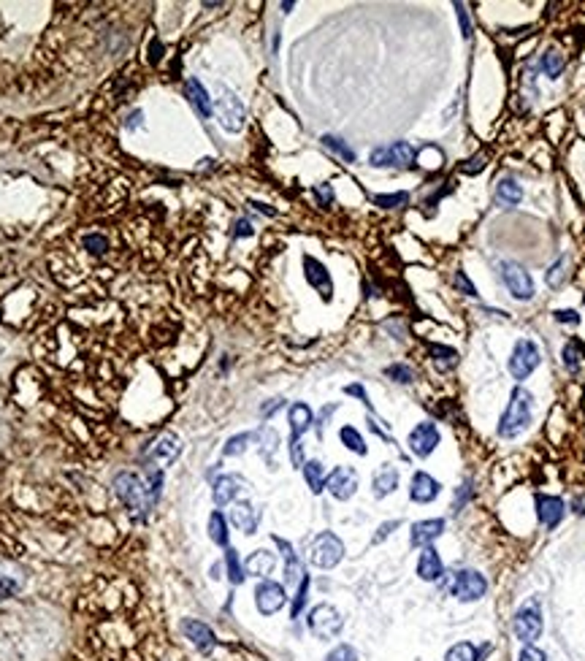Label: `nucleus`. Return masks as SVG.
I'll return each instance as SVG.
<instances>
[{
  "mask_svg": "<svg viewBox=\"0 0 585 661\" xmlns=\"http://www.w3.org/2000/svg\"><path fill=\"white\" fill-rule=\"evenodd\" d=\"M534 417V396L526 390L523 385H518L509 396V404L504 409V415L499 420V436L501 439H515L521 431L528 429Z\"/></svg>",
  "mask_w": 585,
  "mask_h": 661,
  "instance_id": "1",
  "label": "nucleus"
},
{
  "mask_svg": "<svg viewBox=\"0 0 585 661\" xmlns=\"http://www.w3.org/2000/svg\"><path fill=\"white\" fill-rule=\"evenodd\" d=\"M114 491L120 496V502L127 507L133 521H147L149 507H152V499H149V491H147V485L141 482L139 477L133 475V472H120V475L114 477Z\"/></svg>",
  "mask_w": 585,
  "mask_h": 661,
  "instance_id": "2",
  "label": "nucleus"
},
{
  "mask_svg": "<svg viewBox=\"0 0 585 661\" xmlns=\"http://www.w3.org/2000/svg\"><path fill=\"white\" fill-rule=\"evenodd\" d=\"M215 111H217V120H220V125L228 130V133H239L242 128H244V120H246V111H244V103L236 98V93L233 90H228L225 84H217L215 87Z\"/></svg>",
  "mask_w": 585,
  "mask_h": 661,
  "instance_id": "3",
  "label": "nucleus"
},
{
  "mask_svg": "<svg viewBox=\"0 0 585 661\" xmlns=\"http://www.w3.org/2000/svg\"><path fill=\"white\" fill-rule=\"evenodd\" d=\"M309 631L317 637V640H336L344 629V618L341 613L334 607V604H317L309 610Z\"/></svg>",
  "mask_w": 585,
  "mask_h": 661,
  "instance_id": "4",
  "label": "nucleus"
},
{
  "mask_svg": "<svg viewBox=\"0 0 585 661\" xmlns=\"http://www.w3.org/2000/svg\"><path fill=\"white\" fill-rule=\"evenodd\" d=\"M344 558V542L334 531L317 534L309 548V561L317 569H334Z\"/></svg>",
  "mask_w": 585,
  "mask_h": 661,
  "instance_id": "5",
  "label": "nucleus"
},
{
  "mask_svg": "<svg viewBox=\"0 0 585 661\" xmlns=\"http://www.w3.org/2000/svg\"><path fill=\"white\" fill-rule=\"evenodd\" d=\"M488 594V580L477 569H461L450 580V597L458 601H477Z\"/></svg>",
  "mask_w": 585,
  "mask_h": 661,
  "instance_id": "6",
  "label": "nucleus"
},
{
  "mask_svg": "<svg viewBox=\"0 0 585 661\" xmlns=\"http://www.w3.org/2000/svg\"><path fill=\"white\" fill-rule=\"evenodd\" d=\"M417 160L415 149L407 141H393L387 147H377L369 154V163L377 169H412Z\"/></svg>",
  "mask_w": 585,
  "mask_h": 661,
  "instance_id": "7",
  "label": "nucleus"
},
{
  "mask_svg": "<svg viewBox=\"0 0 585 661\" xmlns=\"http://www.w3.org/2000/svg\"><path fill=\"white\" fill-rule=\"evenodd\" d=\"M539 363H542L539 347L531 339H521V341L512 347V355H509V374H512L518 383H523V380H528V377L537 371Z\"/></svg>",
  "mask_w": 585,
  "mask_h": 661,
  "instance_id": "8",
  "label": "nucleus"
},
{
  "mask_svg": "<svg viewBox=\"0 0 585 661\" xmlns=\"http://www.w3.org/2000/svg\"><path fill=\"white\" fill-rule=\"evenodd\" d=\"M542 629H545V621H542V613H539V604L531 601L521 607L515 618H512V631L515 637L521 640V645H534L539 637H542Z\"/></svg>",
  "mask_w": 585,
  "mask_h": 661,
  "instance_id": "9",
  "label": "nucleus"
},
{
  "mask_svg": "<svg viewBox=\"0 0 585 661\" xmlns=\"http://www.w3.org/2000/svg\"><path fill=\"white\" fill-rule=\"evenodd\" d=\"M499 271H501V279H504L507 290L512 293V298H518V301H531L534 298V279L521 263L501 261Z\"/></svg>",
  "mask_w": 585,
  "mask_h": 661,
  "instance_id": "10",
  "label": "nucleus"
},
{
  "mask_svg": "<svg viewBox=\"0 0 585 661\" xmlns=\"http://www.w3.org/2000/svg\"><path fill=\"white\" fill-rule=\"evenodd\" d=\"M288 604V591L285 585L274 583V580H263L255 588V607L261 615H274Z\"/></svg>",
  "mask_w": 585,
  "mask_h": 661,
  "instance_id": "11",
  "label": "nucleus"
},
{
  "mask_svg": "<svg viewBox=\"0 0 585 661\" xmlns=\"http://www.w3.org/2000/svg\"><path fill=\"white\" fill-rule=\"evenodd\" d=\"M325 488H328V493L334 499L347 502L358 491V472H355L353 466H336L331 475L325 477Z\"/></svg>",
  "mask_w": 585,
  "mask_h": 661,
  "instance_id": "12",
  "label": "nucleus"
},
{
  "mask_svg": "<svg viewBox=\"0 0 585 661\" xmlns=\"http://www.w3.org/2000/svg\"><path fill=\"white\" fill-rule=\"evenodd\" d=\"M409 450L415 453L417 458H428L433 450H436V445H439V429L433 426L431 420H426V423H417L415 429L409 431Z\"/></svg>",
  "mask_w": 585,
  "mask_h": 661,
  "instance_id": "13",
  "label": "nucleus"
},
{
  "mask_svg": "<svg viewBox=\"0 0 585 661\" xmlns=\"http://www.w3.org/2000/svg\"><path fill=\"white\" fill-rule=\"evenodd\" d=\"M442 493V482L431 477L428 472H415L412 482H409V499L417 504H431L433 499Z\"/></svg>",
  "mask_w": 585,
  "mask_h": 661,
  "instance_id": "14",
  "label": "nucleus"
},
{
  "mask_svg": "<svg viewBox=\"0 0 585 661\" xmlns=\"http://www.w3.org/2000/svg\"><path fill=\"white\" fill-rule=\"evenodd\" d=\"M445 526H447L445 518H428V521L412 523V531H409V545H412V548H428L433 539L442 537Z\"/></svg>",
  "mask_w": 585,
  "mask_h": 661,
  "instance_id": "15",
  "label": "nucleus"
},
{
  "mask_svg": "<svg viewBox=\"0 0 585 661\" xmlns=\"http://www.w3.org/2000/svg\"><path fill=\"white\" fill-rule=\"evenodd\" d=\"M304 274H307V282L314 288V290L323 295L325 301L334 295V282H331V274H328V269H325L320 261H314V258H304Z\"/></svg>",
  "mask_w": 585,
  "mask_h": 661,
  "instance_id": "16",
  "label": "nucleus"
},
{
  "mask_svg": "<svg viewBox=\"0 0 585 661\" xmlns=\"http://www.w3.org/2000/svg\"><path fill=\"white\" fill-rule=\"evenodd\" d=\"M564 512H567L564 499H558V496H542V493L537 496V515H539V523H542L545 529H555L558 523L564 521Z\"/></svg>",
  "mask_w": 585,
  "mask_h": 661,
  "instance_id": "17",
  "label": "nucleus"
},
{
  "mask_svg": "<svg viewBox=\"0 0 585 661\" xmlns=\"http://www.w3.org/2000/svg\"><path fill=\"white\" fill-rule=\"evenodd\" d=\"M182 631H185V637L190 640V643H193V645L198 648L200 653H209V650L217 645L215 631L209 629L206 623L195 621V618H187V621H182Z\"/></svg>",
  "mask_w": 585,
  "mask_h": 661,
  "instance_id": "18",
  "label": "nucleus"
},
{
  "mask_svg": "<svg viewBox=\"0 0 585 661\" xmlns=\"http://www.w3.org/2000/svg\"><path fill=\"white\" fill-rule=\"evenodd\" d=\"M442 575H445V564L436 553V548L433 545L423 548V553L417 558V577L426 583H436V580H442Z\"/></svg>",
  "mask_w": 585,
  "mask_h": 661,
  "instance_id": "19",
  "label": "nucleus"
},
{
  "mask_svg": "<svg viewBox=\"0 0 585 661\" xmlns=\"http://www.w3.org/2000/svg\"><path fill=\"white\" fill-rule=\"evenodd\" d=\"M231 523L239 531H244V534H255L258 523H261V509H255L249 502H233Z\"/></svg>",
  "mask_w": 585,
  "mask_h": 661,
  "instance_id": "20",
  "label": "nucleus"
},
{
  "mask_svg": "<svg viewBox=\"0 0 585 661\" xmlns=\"http://www.w3.org/2000/svg\"><path fill=\"white\" fill-rule=\"evenodd\" d=\"M242 485H244V480L239 475H222L215 480V485H212V499H215L217 507H225V504H231L233 499H236V493L242 491Z\"/></svg>",
  "mask_w": 585,
  "mask_h": 661,
  "instance_id": "21",
  "label": "nucleus"
},
{
  "mask_svg": "<svg viewBox=\"0 0 585 661\" xmlns=\"http://www.w3.org/2000/svg\"><path fill=\"white\" fill-rule=\"evenodd\" d=\"M288 423H290V436H298V439H301V436L312 429V423H314V415H312L309 404L295 401L290 409H288Z\"/></svg>",
  "mask_w": 585,
  "mask_h": 661,
  "instance_id": "22",
  "label": "nucleus"
},
{
  "mask_svg": "<svg viewBox=\"0 0 585 661\" xmlns=\"http://www.w3.org/2000/svg\"><path fill=\"white\" fill-rule=\"evenodd\" d=\"M274 542H277L279 550H282V555H285V583H288V585H298V583H301V577H304V567H301L298 555L292 553V545H290V542H285L282 537H274Z\"/></svg>",
  "mask_w": 585,
  "mask_h": 661,
  "instance_id": "23",
  "label": "nucleus"
},
{
  "mask_svg": "<svg viewBox=\"0 0 585 661\" xmlns=\"http://www.w3.org/2000/svg\"><path fill=\"white\" fill-rule=\"evenodd\" d=\"M182 456V439L176 434H163L157 439V445L152 447V458L163 463H174Z\"/></svg>",
  "mask_w": 585,
  "mask_h": 661,
  "instance_id": "24",
  "label": "nucleus"
},
{
  "mask_svg": "<svg viewBox=\"0 0 585 661\" xmlns=\"http://www.w3.org/2000/svg\"><path fill=\"white\" fill-rule=\"evenodd\" d=\"M277 567V555L268 553V550H255V553L246 558L244 572L246 575H255V577H268Z\"/></svg>",
  "mask_w": 585,
  "mask_h": 661,
  "instance_id": "25",
  "label": "nucleus"
},
{
  "mask_svg": "<svg viewBox=\"0 0 585 661\" xmlns=\"http://www.w3.org/2000/svg\"><path fill=\"white\" fill-rule=\"evenodd\" d=\"M187 98H190V103L195 106V111L203 120L212 117V98L203 90V84H200L198 79H187Z\"/></svg>",
  "mask_w": 585,
  "mask_h": 661,
  "instance_id": "26",
  "label": "nucleus"
},
{
  "mask_svg": "<svg viewBox=\"0 0 585 661\" xmlns=\"http://www.w3.org/2000/svg\"><path fill=\"white\" fill-rule=\"evenodd\" d=\"M371 488H374V496H377V499L390 496V493L399 488V469H393V466H382V469L374 475Z\"/></svg>",
  "mask_w": 585,
  "mask_h": 661,
  "instance_id": "27",
  "label": "nucleus"
},
{
  "mask_svg": "<svg viewBox=\"0 0 585 661\" xmlns=\"http://www.w3.org/2000/svg\"><path fill=\"white\" fill-rule=\"evenodd\" d=\"M496 198L501 206H518L523 200V187L515 179H499L496 182Z\"/></svg>",
  "mask_w": 585,
  "mask_h": 661,
  "instance_id": "28",
  "label": "nucleus"
},
{
  "mask_svg": "<svg viewBox=\"0 0 585 661\" xmlns=\"http://www.w3.org/2000/svg\"><path fill=\"white\" fill-rule=\"evenodd\" d=\"M255 439L261 442V456L266 458V463L274 469V463H277L274 461V456H277V450H279V434L274 429H268V426H266V429H261L258 434H255Z\"/></svg>",
  "mask_w": 585,
  "mask_h": 661,
  "instance_id": "29",
  "label": "nucleus"
},
{
  "mask_svg": "<svg viewBox=\"0 0 585 661\" xmlns=\"http://www.w3.org/2000/svg\"><path fill=\"white\" fill-rule=\"evenodd\" d=\"M304 480H307L309 491L323 493L325 491V469L320 461H307L304 463Z\"/></svg>",
  "mask_w": 585,
  "mask_h": 661,
  "instance_id": "30",
  "label": "nucleus"
},
{
  "mask_svg": "<svg viewBox=\"0 0 585 661\" xmlns=\"http://www.w3.org/2000/svg\"><path fill=\"white\" fill-rule=\"evenodd\" d=\"M209 537L220 548H228V521L222 512H212L209 515Z\"/></svg>",
  "mask_w": 585,
  "mask_h": 661,
  "instance_id": "31",
  "label": "nucleus"
},
{
  "mask_svg": "<svg viewBox=\"0 0 585 661\" xmlns=\"http://www.w3.org/2000/svg\"><path fill=\"white\" fill-rule=\"evenodd\" d=\"M488 650V648H485ZM482 650V653H485ZM482 653H479L477 645H472V643H458V645H453L450 650H447L445 661H482Z\"/></svg>",
  "mask_w": 585,
  "mask_h": 661,
  "instance_id": "32",
  "label": "nucleus"
},
{
  "mask_svg": "<svg viewBox=\"0 0 585 661\" xmlns=\"http://www.w3.org/2000/svg\"><path fill=\"white\" fill-rule=\"evenodd\" d=\"M339 439H341V445L347 447V450H353V453H358V456H366V453H369L363 436H360L358 429H353V426H344V429L339 431Z\"/></svg>",
  "mask_w": 585,
  "mask_h": 661,
  "instance_id": "33",
  "label": "nucleus"
},
{
  "mask_svg": "<svg viewBox=\"0 0 585 661\" xmlns=\"http://www.w3.org/2000/svg\"><path fill=\"white\" fill-rule=\"evenodd\" d=\"M564 57L555 52V49H550V52H545L542 55V71H545V77H550V79H558L561 74H564Z\"/></svg>",
  "mask_w": 585,
  "mask_h": 661,
  "instance_id": "34",
  "label": "nucleus"
},
{
  "mask_svg": "<svg viewBox=\"0 0 585 661\" xmlns=\"http://www.w3.org/2000/svg\"><path fill=\"white\" fill-rule=\"evenodd\" d=\"M567 269H569V261H567V255H561V258H558V261H555L553 266L547 269L545 282H547L550 288H561V285H564V279H567V274H569Z\"/></svg>",
  "mask_w": 585,
  "mask_h": 661,
  "instance_id": "35",
  "label": "nucleus"
},
{
  "mask_svg": "<svg viewBox=\"0 0 585 661\" xmlns=\"http://www.w3.org/2000/svg\"><path fill=\"white\" fill-rule=\"evenodd\" d=\"M225 567H228V577H231L233 585H242L244 583V567H242V561H239V553L233 550V548H228L225 550Z\"/></svg>",
  "mask_w": 585,
  "mask_h": 661,
  "instance_id": "36",
  "label": "nucleus"
},
{
  "mask_svg": "<svg viewBox=\"0 0 585 661\" xmlns=\"http://www.w3.org/2000/svg\"><path fill=\"white\" fill-rule=\"evenodd\" d=\"M320 141H323L325 149H331L334 154H339L344 163H355V152H353V149H350V147H347V144H344L341 139H336V136H328V133H325V136H323Z\"/></svg>",
  "mask_w": 585,
  "mask_h": 661,
  "instance_id": "37",
  "label": "nucleus"
},
{
  "mask_svg": "<svg viewBox=\"0 0 585 661\" xmlns=\"http://www.w3.org/2000/svg\"><path fill=\"white\" fill-rule=\"evenodd\" d=\"M255 439V434H236V436H231L228 439V445L222 447V453L225 456H242V453H246V447H249V442Z\"/></svg>",
  "mask_w": 585,
  "mask_h": 661,
  "instance_id": "38",
  "label": "nucleus"
},
{
  "mask_svg": "<svg viewBox=\"0 0 585 661\" xmlns=\"http://www.w3.org/2000/svg\"><path fill=\"white\" fill-rule=\"evenodd\" d=\"M374 203L382 206V209H399V206H407L409 203V193H385V196H374Z\"/></svg>",
  "mask_w": 585,
  "mask_h": 661,
  "instance_id": "39",
  "label": "nucleus"
},
{
  "mask_svg": "<svg viewBox=\"0 0 585 661\" xmlns=\"http://www.w3.org/2000/svg\"><path fill=\"white\" fill-rule=\"evenodd\" d=\"M307 597H309V575H304L301 583H298V594H295V599H292L290 618H298V615H301L304 604H307Z\"/></svg>",
  "mask_w": 585,
  "mask_h": 661,
  "instance_id": "40",
  "label": "nucleus"
},
{
  "mask_svg": "<svg viewBox=\"0 0 585 661\" xmlns=\"http://www.w3.org/2000/svg\"><path fill=\"white\" fill-rule=\"evenodd\" d=\"M385 374L390 377V380H396V383H401V385H409L412 380H415V371L409 369V366H404V363H393V366H387Z\"/></svg>",
  "mask_w": 585,
  "mask_h": 661,
  "instance_id": "41",
  "label": "nucleus"
},
{
  "mask_svg": "<svg viewBox=\"0 0 585 661\" xmlns=\"http://www.w3.org/2000/svg\"><path fill=\"white\" fill-rule=\"evenodd\" d=\"M561 355H564V366H567V371H569V374H577V369H580V353H577L574 341H569Z\"/></svg>",
  "mask_w": 585,
  "mask_h": 661,
  "instance_id": "42",
  "label": "nucleus"
},
{
  "mask_svg": "<svg viewBox=\"0 0 585 661\" xmlns=\"http://www.w3.org/2000/svg\"><path fill=\"white\" fill-rule=\"evenodd\" d=\"M325 661H358V650L353 645H336L325 656Z\"/></svg>",
  "mask_w": 585,
  "mask_h": 661,
  "instance_id": "43",
  "label": "nucleus"
},
{
  "mask_svg": "<svg viewBox=\"0 0 585 661\" xmlns=\"http://www.w3.org/2000/svg\"><path fill=\"white\" fill-rule=\"evenodd\" d=\"M453 285H455L458 293H463V295H477L475 285H472V279L466 277V271H463V269H458V271L453 274Z\"/></svg>",
  "mask_w": 585,
  "mask_h": 661,
  "instance_id": "44",
  "label": "nucleus"
},
{
  "mask_svg": "<svg viewBox=\"0 0 585 661\" xmlns=\"http://www.w3.org/2000/svg\"><path fill=\"white\" fill-rule=\"evenodd\" d=\"M290 463L295 466V469H304V445H301V439L298 436H290Z\"/></svg>",
  "mask_w": 585,
  "mask_h": 661,
  "instance_id": "45",
  "label": "nucleus"
},
{
  "mask_svg": "<svg viewBox=\"0 0 585 661\" xmlns=\"http://www.w3.org/2000/svg\"><path fill=\"white\" fill-rule=\"evenodd\" d=\"M81 242H84V247H87L90 252H95V255H101V252H106V249H108V242L103 239V236H98V233H90V236H84Z\"/></svg>",
  "mask_w": 585,
  "mask_h": 661,
  "instance_id": "46",
  "label": "nucleus"
},
{
  "mask_svg": "<svg viewBox=\"0 0 585 661\" xmlns=\"http://www.w3.org/2000/svg\"><path fill=\"white\" fill-rule=\"evenodd\" d=\"M485 163H488V157L485 154H475V157H469L466 163L461 166L463 174H469V176H475V174H479V171L485 169Z\"/></svg>",
  "mask_w": 585,
  "mask_h": 661,
  "instance_id": "47",
  "label": "nucleus"
},
{
  "mask_svg": "<svg viewBox=\"0 0 585 661\" xmlns=\"http://www.w3.org/2000/svg\"><path fill=\"white\" fill-rule=\"evenodd\" d=\"M469 496H472V482L466 480L461 485V491H455V502H453V512H461L463 507H466V502H469Z\"/></svg>",
  "mask_w": 585,
  "mask_h": 661,
  "instance_id": "48",
  "label": "nucleus"
},
{
  "mask_svg": "<svg viewBox=\"0 0 585 661\" xmlns=\"http://www.w3.org/2000/svg\"><path fill=\"white\" fill-rule=\"evenodd\" d=\"M314 198H317V203H320L323 209H328V206L334 203V187H331V185H317V187H314Z\"/></svg>",
  "mask_w": 585,
  "mask_h": 661,
  "instance_id": "49",
  "label": "nucleus"
},
{
  "mask_svg": "<svg viewBox=\"0 0 585 661\" xmlns=\"http://www.w3.org/2000/svg\"><path fill=\"white\" fill-rule=\"evenodd\" d=\"M518 661H547V656L534 645H523L521 653H518Z\"/></svg>",
  "mask_w": 585,
  "mask_h": 661,
  "instance_id": "50",
  "label": "nucleus"
},
{
  "mask_svg": "<svg viewBox=\"0 0 585 661\" xmlns=\"http://www.w3.org/2000/svg\"><path fill=\"white\" fill-rule=\"evenodd\" d=\"M399 526H401V521H387V523H382V526H380V531L374 534V539H371V542H374V545H380V542H382L385 537H390V534H393V531H396Z\"/></svg>",
  "mask_w": 585,
  "mask_h": 661,
  "instance_id": "51",
  "label": "nucleus"
},
{
  "mask_svg": "<svg viewBox=\"0 0 585 661\" xmlns=\"http://www.w3.org/2000/svg\"><path fill=\"white\" fill-rule=\"evenodd\" d=\"M553 315H555V320H558V323H569V325L580 323V315H577L574 309H555Z\"/></svg>",
  "mask_w": 585,
  "mask_h": 661,
  "instance_id": "52",
  "label": "nucleus"
},
{
  "mask_svg": "<svg viewBox=\"0 0 585 661\" xmlns=\"http://www.w3.org/2000/svg\"><path fill=\"white\" fill-rule=\"evenodd\" d=\"M455 14H458V22H461L463 38H469V35H472V28H469V16H466V6H463V3H455Z\"/></svg>",
  "mask_w": 585,
  "mask_h": 661,
  "instance_id": "53",
  "label": "nucleus"
},
{
  "mask_svg": "<svg viewBox=\"0 0 585 661\" xmlns=\"http://www.w3.org/2000/svg\"><path fill=\"white\" fill-rule=\"evenodd\" d=\"M344 393H347V396H358L366 407H371V401H369V396H366V390H363V385H347V388H344Z\"/></svg>",
  "mask_w": 585,
  "mask_h": 661,
  "instance_id": "54",
  "label": "nucleus"
},
{
  "mask_svg": "<svg viewBox=\"0 0 585 661\" xmlns=\"http://www.w3.org/2000/svg\"><path fill=\"white\" fill-rule=\"evenodd\" d=\"M279 407H285V399H271L268 404H263V407H261V415L266 417V420H268V417L277 412Z\"/></svg>",
  "mask_w": 585,
  "mask_h": 661,
  "instance_id": "55",
  "label": "nucleus"
},
{
  "mask_svg": "<svg viewBox=\"0 0 585 661\" xmlns=\"http://www.w3.org/2000/svg\"><path fill=\"white\" fill-rule=\"evenodd\" d=\"M334 412H336V404H328L323 412H320V420H317V436H323L325 423H328V417L334 415Z\"/></svg>",
  "mask_w": 585,
  "mask_h": 661,
  "instance_id": "56",
  "label": "nucleus"
},
{
  "mask_svg": "<svg viewBox=\"0 0 585 661\" xmlns=\"http://www.w3.org/2000/svg\"><path fill=\"white\" fill-rule=\"evenodd\" d=\"M14 591H16L14 580H8V577H0V599H8Z\"/></svg>",
  "mask_w": 585,
  "mask_h": 661,
  "instance_id": "57",
  "label": "nucleus"
},
{
  "mask_svg": "<svg viewBox=\"0 0 585 661\" xmlns=\"http://www.w3.org/2000/svg\"><path fill=\"white\" fill-rule=\"evenodd\" d=\"M236 236H252V225H249L246 220H239V225H236Z\"/></svg>",
  "mask_w": 585,
  "mask_h": 661,
  "instance_id": "58",
  "label": "nucleus"
},
{
  "mask_svg": "<svg viewBox=\"0 0 585 661\" xmlns=\"http://www.w3.org/2000/svg\"><path fill=\"white\" fill-rule=\"evenodd\" d=\"M252 209H258V212H263V215H268V217H274V215H277L274 209H268L266 203H258V200H252Z\"/></svg>",
  "mask_w": 585,
  "mask_h": 661,
  "instance_id": "59",
  "label": "nucleus"
},
{
  "mask_svg": "<svg viewBox=\"0 0 585 661\" xmlns=\"http://www.w3.org/2000/svg\"><path fill=\"white\" fill-rule=\"evenodd\" d=\"M220 572H222V564H215V567H212V577H215V580L220 577Z\"/></svg>",
  "mask_w": 585,
  "mask_h": 661,
  "instance_id": "60",
  "label": "nucleus"
}]
</instances>
